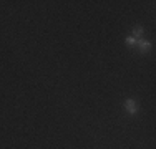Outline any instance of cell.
Instances as JSON below:
<instances>
[{
    "instance_id": "1",
    "label": "cell",
    "mask_w": 156,
    "mask_h": 149,
    "mask_svg": "<svg viewBox=\"0 0 156 149\" xmlns=\"http://www.w3.org/2000/svg\"><path fill=\"white\" fill-rule=\"evenodd\" d=\"M125 109L128 111V114H136L138 113V104H136V101H133V99H126Z\"/></svg>"
},
{
    "instance_id": "2",
    "label": "cell",
    "mask_w": 156,
    "mask_h": 149,
    "mask_svg": "<svg viewBox=\"0 0 156 149\" xmlns=\"http://www.w3.org/2000/svg\"><path fill=\"white\" fill-rule=\"evenodd\" d=\"M136 47L140 48L141 53H146V51H150L151 48V43L148 42V40H138V43H136Z\"/></svg>"
},
{
    "instance_id": "3",
    "label": "cell",
    "mask_w": 156,
    "mask_h": 149,
    "mask_svg": "<svg viewBox=\"0 0 156 149\" xmlns=\"http://www.w3.org/2000/svg\"><path fill=\"white\" fill-rule=\"evenodd\" d=\"M141 35H143V27H135L133 28V38L140 40Z\"/></svg>"
},
{
    "instance_id": "4",
    "label": "cell",
    "mask_w": 156,
    "mask_h": 149,
    "mask_svg": "<svg viewBox=\"0 0 156 149\" xmlns=\"http://www.w3.org/2000/svg\"><path fill=\"white\" fill-rule=\"evenodd\" d=\"M136 43H138V40L133 38V36H128V38H126V45H128V47H136Z\"/></svg>"
}]
</instances>
